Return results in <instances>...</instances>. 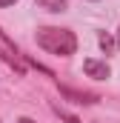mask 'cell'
Segmentation results:
<instances>
[{
    "label": "cell",
    "mask_w": 120,
    "mask_h": 123,
    "mask_svg": "<svg viewBox=\"0 0 120 123\" xmlns=\"http://www.w3.org/2000/svg\"><path fill=\"white\" fill-rule=\"evenodd\" d=\"M34 40H37L40 49H46L49 55H57V57H69V55L77 52V37H74V31H69V29L43 26V29H37Z\"/></svg>",
    "instance_id": "obj_1"
},
{
    "label": "cell",
    "mask_w": 120,
    "mask_h": 123,
    "mask_svg": "<svg viewBox=\"0 0 120 123\" xmlns=\"http://www.w3.org/2000/svg\"><path fill=\"white\" fill-rule=\"evenodd\" d=\"M0 57L9 63V66L17 72V74H23V72H26V63H29V60H23V57L17 55V49H14V46H9V43H0Z\"/></svg>",
    "instance_id": "obj_2"
},
{
    "label": "cell",
    "mask_w": 120,
    "mask_h": 123,
    "mask_svg": "<svg viewBox=\"0 0 120 123\" xmlns=\"http://www.w3.org/2000/svg\"><path fill=\"white\" fill-rule=\"evenodd\" d=\"M83 72H86V77H94V80H106L109 74H112V69H109V63L106 60H83Z\"/></svg>",
    "instance_id": "obj_3"
},
{
    "label": "cell",
    "mask_w": 120,
    "mask_h": 123,
    "mask_svg": "<svg viewBox=\"0 0 120 123\" xmlns=\"http://www.w3.org/2000/svg\"><path fill=\"white\" fill-rule=\"evenodd\" d=\"M60 94L69 97V100H74V103H97V94H91V92H74V89H69V86H60Z\"/></svg>",
    "instance_id": "obj_4"
},
{
    "label": "cell",
    "mask_w": 120,
    "mask_h": 123,
    "mask_svg": "<svg viewBox=\"0 0 120 123\" xmlns=\"http://www.w3.org/2000/svg\"><path fill=\"white\" fill-rule=\"evenodd\" d=\"M34 3L46 12H66L69 9V0H34Z\"/></svg>",
    "instance_id": "obj_5"
},
{
    "label": "cell",
    "mask_w": 120,
    "mask_h": 123,
    "mask_svg": "<svg viewBox=\"0 0 120 123\" xmlns=\"http://www.w3.org/2000/svg\"><path fill=\"white\" fill-rule=\"evenodd\" d=\"M114 46H117V40H114V37H109V34L103 31V34H100V49H103L106 55H112V52H114Z\"/></svg>",
    "instance_id": "obj_6"
},
{
    "label": "cell",
    "mask_w": 120,
    "mask_h": 123,
    "mask_svg": "<svg viewBox=\"0 0 120 123\" xmlns=\"http://www.w3.org/2000/svg\"><path fill=\"white\" fill-rule=\"evenodd\" d=\"M54 112H57V115H60V117H63V120H66V123H80V120H77V117H74V115H69V112H63L60 106H57V109H54Z\"/></svg>",
    "instance_id": "obj_7"
},
{
    "label": "cell",
    "mask_w": 120,
    "mask_h": 123,
    "mask_svg": "<svg viewBox=\"0 0 120 123\" xmlns=\"http://www.w3.org/2000/svg\"><path fill=\"white\" fill-rule=\"evenodd\" d=\"M17 0H0V9H6V6H14Z\"/></svg>",
    "instance_id": "obj_8"
},
{
    "label": "cell",
    "mask_w": 120,
    "mask_h": 123,
    "mask_svg": "<svg viewBox=\"0 0 120 123\" xmlns=\"http://www.w3.org/2000/svg\"><path fill=\"white\" fill-rule=\"evenodd\" d=\"M17 123H34V120H31V117H20Z\"/></svg>",
    "instance_id": "obj_9"
},
{
    "label": "cell",
    "mask_w": 120,
    "mask_h": 123,
    "mask_svg": "<svg viewBox=\"0 0 120 123\" xmlns=\"http://www.w3.org/2000/svg\"><path fill=\"white\" fill-rule=\"evenodd\" d=\"M114 40H117V49H120V26H117V37H114Z\"/></svg>",
    "instance_id": "obj_10"
}]
</instances>
